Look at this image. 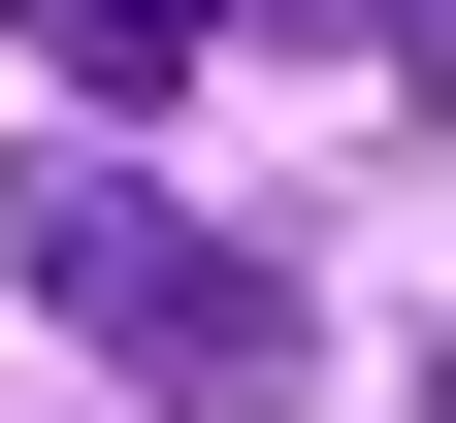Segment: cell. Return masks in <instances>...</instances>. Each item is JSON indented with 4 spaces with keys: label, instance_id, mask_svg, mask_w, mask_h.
<instances>
[{
    "label": "cell",
    "instance_id": "6da1fadb",
    "mask_svg": "<svg viewBox=\"0 0 456 423\" xmlns=\"http://www.w3.org/2000/svg\"><path fill=\"white\" fill-rule=\"evenodd\" d=\"M0 261L66 293V326L131 358L163 423H294V391H326V326H294V261H228V228L163 196L131 131H66V163H33V196H0Z\"/></svg>",
    "mask_w": 456,
    "mask_h": 423
},
{
    "label": "cell",
    "instance_id": "7a4b0ae2",
    "mask_svg": "<svg viewBox=\"0 0 456 423\" xmlns=\"http://www.w3.org/2000/svg\"><path fill=\"white\" fill-rule=\"evenodd\" d=\"M66 33H98V66H131V98H163V66H196V0H66Z\"/></svg>",
    "mask_w": 456,
    "mask_h": 423
},
{
    "label": "cell",
    "instance_id": "3957f363",
    "mask_svg": "<svg viewBox=\"0 0 456 423\" xmlns=\"http://www.w3.org/2000/svg\"><path fill=\"white\" fill-rule=\"evenodd\" d=\"M326 33H391V0H326Z\"/></svg>",
    "mask_w": 456,
    "mask_h": 423
}]
</instances>
